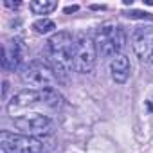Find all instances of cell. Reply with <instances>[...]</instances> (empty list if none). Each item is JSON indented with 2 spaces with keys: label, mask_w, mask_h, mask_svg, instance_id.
Wrapping results in <instances>:
<instances>
[{
  "label": "cell",
  "mask_w": 153,
  "mask_h": 153,
  "mask_svg": "<svg viewBox=\"0 0 153 153\" xmlns=\"http://www.w3.org/2000/svg\"><path fill=\"white\" fill-rule=\"evenodd\" d=\"M130 59L126 58V54H117L110 59V74H112V79L119 85L126 83V79L130 78Z\"/></svg>",
  "instance_id": "30bf717a"
},
{
  "label": "cell",
  "mask_w": 153,
  "mask_h": 153,
  "mask_svg": "<svg viewBox=\"0 0 153 153\" xmlns=\"http://www.w3.org/2000/svg\"><path fill=\"white\" fill-rule=\"evenodd\" d=\"M22 81L29 87H33L34 90H43V88H52L58 76L54 72V68L40 59H34V61H29L22 72Z\"/></svg>",
  "instance_id": "3957f363"
},
{
  "label": "cell",
  "mask_w": 153,
  "mask_h": 153,
  "mask_svg": "<svg viewBox=\"0 0 153 153\" xmlns=\"http://www.w3.org/2000/svg\"><path fill=\"white\" fill-rule=\"evenodd\" d=\"M94 42H96L97 52L103 58H114V56L121 54V51L126 43V34L121 25H117L114 22H106L96 29Z\"/></svg>",
  "instance_id": "7a4b0ae2"
},
{
  "label": "cell",
  "mask_w": 153,
  "mask_h": 153,
  "mask_svg": "<svg viewBox=\"0 0 153 153\" xmlns=\"http://www.w3.org/2000/svg\"><path fill=\"white\" fill-rule=\"evenodd\" d=\"M58 7V2L54 0H34L29 4V9L33 15H49Z\"/></svg>",
  "instance_id": "7c38bea8"
},
{
  "label": "cell",
  "mask_w": 153,
  "mask_h": 153,
  "mask_svg": "<svg viewBox=\"0 0 153 153\" xmlns=\"http://www.w3.org/2000/svg\"><path fill=\"white\" fill-rule=\"evenodd\" d=\"M74 43L76 40L67 31L54 33L47 42L51 67L54 68L56 76H59V78H67L74 68Z\"/></svg>",
  "instance_id": "6da1fadb"
},
{
  "label": "cell",
  "mask_w": 153,
  "mask_h": 153,
  "mask_svg": "<svg viewBox=\"0 0 153 153\" xmlns=\"http://www.w3.org/2000/svg\"><path fill=\"white\" fill-rule=\"evenodd\" d=\"M7 7H11V9H16V7H20L22 6V2H9V0H6V2H4Z\"/></svg>",
  "instance_id": "9a60e30c"
},
{
  "label": "cell",
  "mask_w": 153,
  "mask_h": 153,
  "mask_svg": "<svg viewBox=\"0 0 153 153\" xmlns=\"http://www.w3.org/2000/svg\"><path fill=\"white\" fill-rule=\"evenodd\" d=\"M124 16L126 18H131V20H151L153 18V15H149V13H146V11H128V13H124Z\"/></svg>",
  "instance_id": "5bb4252c"
},
{
  "label": "cell",
  "mask_w": 153,
  "mask_h": 153,
  "mask_svg": "<svg viewBox=\"0 0 153 153\" xmlns=\"http://www.w3.org/2000/svg\"><path fill=\"white\" fill-rule=\"evenodd\" d=\"M97 58L96 42L88 34H79L74 43V70L79 74L92 72Z\"/></svg>",
  "instance_id": "5b68a950"
},
{
  "label": "cell",
  "mask_w": 153,
  "mask_h": 153,
  "mask_svg": "<svg viewBox=\"0 0 153 153\" xmlns=\"http://www.w3.org/2000/svg\"><path fill=\"white\" fill-rule=\"evenodd\" d=\"M24 56H25V49L20 38H13L7 43H4V52H2L4 70H16L20 63L24 61Z\"/></svg>",
  "instance_id": "ba28073f"
},
{
  "label": "cell",
  "mask_w": 153,
  "mask_h": 153,
  "mask_svg": "<svg viewBox=\"0 0 153 153\" xmlns=\"http://www.w3.org/2000/svg\"><path fill=\"white\" fill-rule=\"evenodd\" d=\"M13 121L18 130H24L27 135H33V137L34 135H51L54 131V123L47 115H42L38 112L18 115Z\"/></svg>",
  "instance_id": "8992f818"
},
{
  "label": "cell",
  "mask_w": 153,
  "mask_h": 153,
  "mask_svg": "<svg viewBox=\"0 0 153 153\" xmlns=\"http://www.w3.org/2000/svg\"><path fill=\"white\" fill-rule=\"evenodd\" d=\"M40 97H42V103L47 105L49 108H54V110H59L65 106V97L52 87V88H43L40 90Z\"/></svg>",
  "instance_id": "8fae6325"
},
{
  "label": "cell",
  "mask_w": 153,
  "mask_h": 153,
  "mask_svg": "<svg viewBox=\"0 0 153 153\" xmlns=\"http://www.w3.org/2000/svg\"><path fill=\"white\" fill-rule=\"evenodd\" d=\"M33 29H34L38 34H47V33H51V31L56 29V24H54L51 18H40V20H36V22L33 24Z\"/></svg>",
  "instance_id": "4fadbf2b"
},
{
  "label": "cell",
  "mask_w": 153,
  "mask_h": 153,
  "mask_svg": "<svg viewBox=\"0 0 153 153\" xmlns=\"http://www.w3.org/2000/svg\"><path fill=\"white\" fill-rule=\"evenodd\" d=\"M131 47L140 61L153 58V25H139L131 33Z\"/></svg>",
  "instance_id": "52a82bcc"
},
{
  "label": "cell",
  "mask_w": 153,
  "mask_h": 153,
  "mask_svg": "<svg viewBox=\"0 0 153 153\" xmlns=\"http://www.w3.org/2000/svg\"><path fill=\"white\" fill-rule=\"evenodd\" d=\"M0 146L4 153H43V142L33 135L11 133L4 130L0 133Z\"/></svg>",
  "instance_id": "277c9868"
},
{
  "label": "cell",
  "mask_w": 153,
  "mask_h": 153,
  "mask_svg": "<svg viewBox=\"0 0 153 153\" xmlns=\"http://www.w3.org/2000/svg\"><path fill=\"white\" fill-rule=\"evenodd\" d=\"M78 9H79L78 6H68V7H65V13L68 15V13H74V11H78Z\"/></svg>",
  "instance_id": "2e32d148"
},
{
  "label": "cell",
  "mask_w": 153,
  "mask_h": 153,
  "mask_svg": "<svg viewBox=\"0 0 153 153\" xmlns=\"http://www.w3.org/2000/svg\"><path fill=\"white\" fill-rule=\"evenodd\" d=\"M151 61H153V58H151Z\"/></svg>",
  "instance_id": "e0dca14e"
},
{
  "label": "cell",
  "mask_w": 153,
  "mask_h": 153,
  "mask_svg": "<svg viewBox=\"0 0 153 153\" xmlns=\"http://www.w3.org/2000/svg\"><path fill=\"white\" fill-rule=\"evenodd\" d=\"M36 103H42V97H40V90H34V88H25V90H20L18 94L13 96V99L7 103V112L9 115L15 119L18 112L29 108V106H34Z\"/></svg>",
  "instance_id": "9c48e42d"
}]
</instances>
